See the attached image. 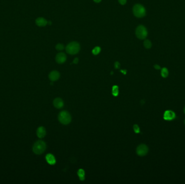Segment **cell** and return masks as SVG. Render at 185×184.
<instances>
[{"label":"cell","instance_id":"obj_3","mask_svg":"<svg viewBox=\"0 0 185 184\" xmlns=\"http://www.w3.org/2000/svg\"><path fill=\"white\" fill-rule=\"evenodd\" d=\"M58 118L61 123L64 125L69 124L72 120L71 114L66 111L61 112L59 114Z\"/></svg>","mask_w":185,"mask_h":184},{"label":"cell","instance_id":"obj_6","mask_svg":"<svg viewBox=\"0 0 185 184\" xmlns=\"http://www.w3.org/2000/svg\"><path fill=\"white\" fill-rule=\"evenodd\" d=\"M148 152V148L145 144H141L136 149V153L138 156L142 157L147 154Z\"/></svg>","mask_w":185,"mask_h":184},{"label":"cell","instance_id":"obj_27","mask_svg":"<svg viewBox=\"0 0 185 184\" xmlns=\"http://www.w3.org/2000/svg\"><path fill=\"white\" fill-rule=\"evenodd\" d=\"M184 124H185V119H184Z\"/></svg>","mask_w":185,"mask_h":184},{"label":"cell","instance_id":"obj_14","mask_svg":"<svg viewBox=\"0 0 185 184\" xmlns=\"http://www.w3.org/2000/svg\"><path fill=\"white\" fill-rule=\"evenodd\" d=\"M78 175L81 180L83 181L84 180V175H85V173H84V171L83 169L79 170L78 172Z\"/></svg>","mask_w":185,"mask_h":184},{"label":"cell","instance_id":"obj_10","mask_svg":"<svg viewBox=\"0 0 185 184\" xmlns=\"http://www.w3.org/2000/svg\"><path fill=\"white\" fill-rule=\"evenodd\" d=\"M53 104L56 108L61 109L63 106V101L60 98H55L53 102Z\"/></svg>","mask_w":185,"mask_h":184},{"label":"cell","instance_id":"obj_17","mask_svg":"<svg viewBox=\"0 0 185 184\" xmlns=\"http://www.w3.org/2000/svg\"><path fill=\"white\" fill-rule=\"evenodd\" d=\"M143 44L146 49H150L152 47V43L148 40H145L143 42Z\"/></svg>","mask_w":185,"mask_h":184},{"label":"cell","instance_id":"obj_5","mask_svg":"<svg viewBox=\"0 0 185 184\" xmlns=\"http://www.w3.org/2000/svg\"><path fill=\"white\" fill-rule=\"evenodd\" d=\"M136 37L140 40H144L147 37L148 35V32L147 29L142 25L138 26L135 32Z\"/></svg>","mask_w":185,"mask_h":184},{"label":"cell","instance_id":"obj_12","mask_svg":"<svg viewBox=\"0 0 185 184\" xmlns=\"http://www.w3.org/2000/svg\"><path fill=\"white\" fill-rule=\"evenodd\" d=\"M47 23V21L43 17H38L36 20V24L38 27H44Z\"/></svg>","mask_w":185,"mask_h":184},{"label":"cell","instance_id":"obj_15","mask_svg":"<svg viewBox=\"0 0 185 184\" xmlns=\"http://www.w3.org/2000/svg\"><path fill=\"white\" fill-rule=\"evenodd\" d=\"M161 74V76H162V77H163L166 78L169 74L168 70L166 68H164L162 69Z\"/></svg>","mask_w":185,"mask_h":184},{"label":"cell","instance_id":"obj_4","mask_svg":"<svg viewBox=\"0 0 185 184\" xmlns=\"http://www.w3.org/2000/svg\"><path fill=\"white\" fill-rule=\"evenodd\" d=\"M133 14L136 17L141 18L146 15V9L144 7L140 4H135L133 8Z\"/></svg>","mask_w":185,"mask_h":184},{"label":"cell","instance_id":"obj_13","mask_svg":"<svg viewBox=\"0 0 185 184\" xmlns=\"http://www.w3.org/2000/svg\"><path fill=\"white\" fill-rule=\"evenodd\" d=\"M45 159L47 163L50 165H54L56 163V159L55 157L51 154H48L45 157Z\"/></svg>","mask_w":185,"mask_h":184},{"label":"cell","instance_id":"obj_16","mask_svg":"<svg viewBox=\"0 0 185 184\" xmlns=\"http://www.w3.org/2000/svg\"><path fill=\"white\" fill-rule=\"evenodd\" d=\"M112 94L114 96H117L119 95V87L118 86L115 85L113 87Z\"/></svg>","mask_w":185,"mask_h":184},{"label":"cell","instance_id":"obj_23","mask_svg":"<svg viewBox=\"0 0 185 184\" xmlns=\"http://www.w3.org/2000/svg\"><path fill=\"white\" fill-rule=\"evenodd\" d=\"M78 62H79V59H78V58H75V59H74V61H73V63H74V64H77V63H78Z\"/></svg>","mask_w":185,"mask_h":184},{"label":"cell","instance_id":"obj_7","mask_svg":"<svg viewBox=\"0 0 185 184\" xmlns=\"http://www.w3.org/2000/svg\"><path fill=\"white\" fill-rule=\"evenodd\" d=\"M175 118V114L172 110H167L164 114V118L166 120H172Z\"/></svg>","mask_w":185,"mask_h":184},{"label":"cell","instance_id":"obj_19","mask_svg":"<svg viewBox=\"0 0 185 184\" xmlns=\"http://www.w3.org/2000/svg\"><path fill=\"white\" fill-rule=\"evenodd\" d=\"M64 49V46L63 44L59 43L56 45V49L57 50H62Z\"/></svg>","mask_w":185,"mask_h":184},{"label":"cell","instance_id":"obj_1","mask_svg":"<svg viewBox=\"0 0 185 184\" xmlns=\"http://www.w3.org/2000/svg\"><path fill=\"white\" fill-rule=\"evenodd\" d=\"M80 50V46L79 43L72 42L69 43L66 48V52L70 55H75L78 53Z\"/></svg>","mask_w":185,"mask_h":184},{"label":"cell","instance_id":"obj_25","mask_svg":"<svg viewBox=\"0 0 185 184\" xmlns=\"http://www.w3.org/2000/svg\"><path fill=\"white\" fill-rule=\"evenodd\" d=\"M94 1L96 3H99L101 1V0H94Z\"/></svg>","mask_w":185,"mask_h":184},{"label":"cell","instance_id":"obj_8","mask_svg":"<svg viewBox=\"0 0 185 184\" xmlns=\"http://www.w3.org/2000/svg\"><path fill=\"white\" fill-rule=\"evenodd\" d=\"M67 59V56L63 52H60L57 53L56 56V62L59 64H62L66 62Z\"/></svg>","mask_w":185,"mask_h":184},{"label":"cell","instance_id":"obj_26","mask_svg":"<svg viewBox=\"0 0 185 184\" xmlns=\"http://www.w3.org/2000/svg\"><path fill=\"white\" fill-rule=\"evenodd\" d=\"M183 112H184V113L185 114V106H184V109H183Z\"/></svg>","mask_w":185,"mask_h":184},{"label":"cell","instance_id":"obj_18","mask_svg":"<svg viewBox=\"0 0 185 184\" xmlns=\"http://www.w3.org/2000/svg\"><path fill=\"white\" fill-rule=\"evenodd\" d=\"M101 51V48L99 47H96L94 48V49L92 50V53H93L94 55H97Z\"/></svg>","mask_w":185,"mask_h":184},{"label":"cell","instance_id":"obj_20","mask_svg":"<svg viewBox=\"0 0 185 184\" xmlns=\"http://www.w3.org/2000/svg\"><path fill=\"white\" fill-rule=\"evenodd\" d=\"M133 128H134V131L135 133H139L140 131V128L139 127H138V126L137 125H134V126H133Z\"/></svg>","mask_w":185,"mask_h":184},{"label":"cell","instance_id":"obj_24","mask_svg":"<svg viewBox=\"0 0 185 184\" xmlns=\"http://www.w3.org/2000/svg\"><path fill=\"white\" fill-rule=\"evenodd\" d=\"M154 68H155L156 69H157V70L160 69V66L159 65H157V64L154 65Z\"/></svg>","mask_w":185,"mask_h":184},{"label":"cell","instance_id":"obj_11","mask_svg":"<svg viewBox=\"0 0 185 184\" xmlns=\"http://www.w3.org/2000/svg\"><path fill=\"white\" fill-rule=\"evenodd\" d=\"M36 134L38 138H43L46 134V131L45 128L43 126L38 127L37 130Z\"/></svg>","mask_w":185,"mask_h":184},{"label":"cell","instance_id":"obj_22","mask_svg":"<svg viewBox=\"0 0 185 184\" xmlns=\"http://www.w3.org/2000/svg\"><path fill=\"white\" fill-rule=\"evenodd\" d=\"M114 66H115V69H119L120 68V63L118 62H116L115 63V64H114Z\"/></svg>","mask_w":185,"mask_h":184},{"label":"cell","instance_id":"obj_9","mask_svg":"<svg viewBox=\"0 0 185 184\" xmlns=\"http://www.w3.org/2000/svg\"><path fill=\"white\" fill-rule=\"evenodd\" d=\"M60 73L57 71H53L49 75V78L50 81L54 82L57 81L60 78Z\"/></svg>","mask_w":185,"mask_h":184},{"label":"cell","instance_id":"obj_21","mask_svg":"<svg viewBox=\"0 0 185 184\" xmlns=\"http://www.w3.org/2000/svg\"><path fill=\"white\" fill-rule=\"evenodd\" d=\"M118 1L121 5H125L127 2V0H118Z\"/></svg>","mask_w":185,"mask_h":184},{"label":"cell","instance_id":"obj_2","mask_svg":"<svg viewBox=\"0 0 185 184\" xmlns=\"http://www.w3.org/2000/svg\"><path fill=\"white\" fill-rule=\"evenodd\" d=\"M46 149V144L42 140H38L35 143L33 151L36 155H41Z\"/></svg>","mask_w":185,"mask_h":184}]
</instances>
